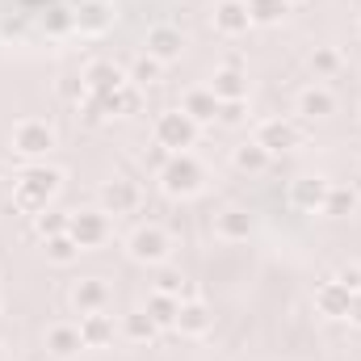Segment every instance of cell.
<instances>
[{"mask_svg":"<svg viewBox=\"0 0 361 361\" xmlns=\"http://www.w3.org/2000/svg\"><path fill=\"white\" fill-rule=\"evenodd\" d=\"M55 189H59V173H51V169H25L17 177V185H13V197H17L21 210H47V202H51Z\"/></svg>","mask_w":361,"mask_h":361,"instance_id":"cell-1","label":"cell"},{"mask_svg":"<svg viewBox=\"0 0 361 361\" xmlns=\"http://www.w3.org/2000/svg\"><path fill=\"white\" fill-rule=\"evenodd\" d=\"M336 281H341V286H345L349 294H357V290H361V265H345V269H341V277H336Z\"/></svg>","mask_w":361,"mask_h":361,"instance_id":"cell-33","label":"cell"},{"mask_svg":"<svg viewBox=\"0 0 361 361\" xmlns=\"http://www.w3.org/2000/svg\"><path fill=\"white\" fill-rule=\"evenodd\" d=\"M185 114H189L193 122H210V118L219 114V97H214L210 89L189 92V97H185Z\"/></svg>","mask_w":361,"mask_h":361,"instance_id":"cell-19","label":"cell"},{"mask_svg":"<svg viewBox=\"0 0 361 361\" xmlns=\"http://www.w3.org/2000/svg\"><path fill=\"white\" fill-rule=\"evenodd\" d=\"M214 231H219V240H227V244H240V240H248V231H252V219H248V210H235V206H227L223 214H214Z\"/></svg>","mask_w":361,"mask_h":361,"instance_id":"cell-13","label":"cell"},{"mask_svg":"<svg viewBox=\"0 0 361 361\" xmlns=\"http://www.w3.org/2000/svg\"><path fill=\"white\" fill-rule=\"evenodd\" d=\"M105 21H109V13H105V4H101V0L85 4V13H80V30H101Z\"/></svg>","mask_w":361,"mask_h":361,"instance_id":"cell-30","label":"cell"},{"mask_svg":"<svg viewBox=\"0 0 361 361\" xmlns=\"http://www.w3.org/2000/svg\"><path fill=\"white\" fill-rule=\"evenodd\" d=\"M244 8H248V17H252V21L273 25V21L290 8V0H244Z\"/></svg>","mask_w":361,"mask_h":361,"instance_id":"cell-25","label":"cell"},{"mask_svg":"<svg viewBox=\"0 0 361 361\" xmlns=\"http://www.w3.org/2000/svg\"><path fill=\"white\" fill-rule=\"evenodd\" d=\"M47 257H51L55 265H72V261L80 257V244H76L72 235H55V240H47Z\"/></svg>","mask_w":361,"mask_h":361,"instance_id":"cell-27","label":"cell"},{"mask_svg":"<svg viewBox=\"0 0 361 361\" xmlns=\"http://www.w3.org/2000/svg\"><path fill=\"white\" fill-rule=\"evenodd\" d=\"M193 135H197V122L180 109V114H160V122H156V143L160 147H169V152H177V147H189L193 143Z\"/></svg>","mask_w":361,"mask_h":361,"instance_id":"cell-4","label":"cell"},{"mask_svg":"<svg viewBox=\"0 0 361 361\" xmlns=\"http://www.w3.org/2000/svg\"><path fill=\"white\" fill-rule=\"evenodd\" d=\"M336 109V101H332V92L324 89V85H311V89L298 92V114L307 118V122H315V118H328Z\"/></svg>","mask_w":361,"mask_h":361,"instance_id":"cell-16","label":"cell"},{"mask_svg":"<svg viewBox=\"0 0 361 361\" xmlns=\"http://www.w3.org/2000/svg\"><path fill=\"white\" fill-rule=\"evenodd\" d=\"M177 328L189 332V336H202L210 328V311L202 302H180V315H177Z\"/></svg>","mask_w":361,"mask_h":361,"instance_id":"cell-20","label":"cell"},{"mask_svg":"<svg viewBox=\"0 0 361 361\" xmlns=\"http://www.w3.org/2000/svg\"><path fill=\"white\" fill-rule=\"evenodd\" d=\"M164 185H169L173 193H193V189L202 185V169H197L189 156L169 160V164H164Z\"/></svg>","mask_w":361,"mask_h":361,"instance_id":"cell-11","label":"cell"},{"mask_svg":"<svg viewBox=\"0 0 361 361\" xmlns=\"http://www.w3.org/2000/svg\"><path fill=\"white\" fill-rule=\"evenodd\" d=\"M311 68H315L319 76H332V72L341 68V55H336L332 47H315V51H311Z\"/></svg>","mask_w":361,"mask_h":361,"instance_id":"cell-28","label":"cell"},{"mask_svg":"<svg viewBox=\"0 0 361 361\" xmlns=\"http://www.w3.org/2000/svg\"><path fill=\"white\" fill-rule=\"evenodd\" d=\"M349 298H353V294H349L336 277L324 281V286L315 290V307H319L324 315H332V319H336V315H349Z\"/></svg>","mask_w":361,"mask_h":361,"instance_id":"cell-15","label":"cell"},{"mask_svg":"<svg viewBox=\"0 0 361 361\" xmlns=\"http://www.w3.org/2000/svg\"><path fill=\"white\" fill-rule=\"evenodd\" d=\"M126 248H130L135 261H143V265H160V261L169 257V235H164V227H135L130 240H126Z\"/></svg>","mask_w":361,"mask_h":361,"instance_id":"cell-3","label":"cell"},{"mask_svg":"<svg viewBox=\"0 0 361 361\" xmlns=\"http://www.w3.org/2000/svg\"><path fill=\"white\" fill-rule=\"evenodd\" d=\"M328 214H353L357 210V189H345V185H332L328 189V202H324Z\"/></svg>","mask_w":361,"mask_h":361,"instance_id":"cell-26","label":"cell"},{"mask_svg":"<svg viewBox=\"0 0 361 361\" xmlns=\"http://www.w3.org/2000/svg\"><path fill=\"white\" fill-rule=\"evenodd\" d=\"M180 290H185V277H180L177 269H160V277H156V294H169V298H173V294H180Z\"/></svg>","mask_w":361,"mask_h":361,"instance_id":"cell-31","label":"cell"},{"mask_svg":"<svg viewBox=\"0 0 361 361\" xmlns=\"http://www.w3.org/2000/svg\"><path fill=\"white\" fill-rule=\"evenodd\" d=\"M72 240L80 244V248H97V244H105V235H109V219H105V210H85V214H72Z\"/></svg>","mask_w":361,"mask_h":361,"instance_id":"cell-6","label":"cell"},{"mask_svg":"<svg viewBox=\"0 0 361 361\" xmlns=\"http://www.w3.org/2000/svg\"><path fill=\"white\" fill-rule=\"evenodd\" d=\"M290 4H298V0H290Z\"/></svg>","mask_w":361,"mask_h":361,"instance_id":"cell-37","label":"cell"},{"mask_svg":"<svg viewBox=\"0 0 361 361\" xmlns=\"http://www.w3.org/2000/svg\"><path fill=\"white\" fill-rule=\"evenodd\" d=\"M349 324H357V328H361V290L349 298Z\"/></svg>","mask_w":361,"mask_h":361,"instance_id":"cell-35","label":"cell"},{"mask_svg":"<svg viewBox=\"0 0 361 361\" xmlns=\"http://www.w3.org/2000/svg\"><path fill=\"white\" fill-rule=\"evenodd\" d=\"M235 169H244V173H265V169H269V152L252 139V143L235 147Z\"/></svg>","mask_w":361,"mask_h":361,"instance_id":"cell-21","label":"cell"},{"mask_svg":"<svg viewBox=\"0 0 361 361\" xmlns=\"http://www.w3.org/2000/svg\"><path fill=\"white\" fill-rule=\"evenodd\" d=\"M307 139V126L302 122H261L257 126V143L265 147V152H277V147H294V143H302Z\"/></svg>","mask_w":361,"mask_h":361,"instance_id":"cell-5","label":"cell"},{"mask_svg":"<svg viewBox=\"0 0 361 361\" xmlns=\"http://www.w3.org/2000/svg\"><path fill=\"white\" fill-rule=\"evenodd\" d=\"M180 47H185V38H180V30H173V25H152L147 30V55L152 59L173 63L180 55Z\"/></svg>","mask_w":361,"mask_h":361,"instance_id":"cell-9","label":"cell"},{"mask_svg":"<svg viewBox=\"0 0 361 361\" xmlns=\"http://www.w3.org/2000/svg\"><path fill=\"white\" fill-rule=\"evenodd\" d=\"M0 169H4V160H0Z\"/></svg>","mask_w":361,"mask_h":361,"instance_id":"cell-36","label":"cell"},{"mask_svg":"<svg viewBox=\"0 0 361 361\" xmlns=\"http://www.w3.org/2000/svg\"><path fill=\"white\" fill-rule=\"evenodd\" d=\"M109 336H114V319H109L105 311L80 315V341H85V345H92V349H97V345H105Z\"/></svg>","mask_w":361,"mask_h":361,"instance_id":"cell-18","label":"cell"},{"mask_svg":"<svg viewBox=\"0 0 361 361\" xmlns=\"http://www.w3.org/2000/svg\"><path fill=\"white\" fill-rule=\"evenodd\" d=\"M68 223H72V219H63V214H42V219H38V231L55 240V235H63V227H68Z\"/></svg>","mask_w":361,"mask_h":361,"instance_id":"cell-32","label":"cell"},{"mask_svg":"<svg viewBox=\"0 0 361 361\" xmlns=\"http://www.w3.org/2000/svg\"><path fill=\"white\" fill-rule=\"evenodd\" d=\"M47 349H51L55 357H72V353H80V349H85L80 328H72V324H55V328H47Z\"/></svg>","mask_w":361,"mask_h":361,"instance_id":"cell-17","label":"cell"},{"mask_svg":"<svg viewBox=\"0 0 361 361\" xmlns=\"http://www.w3.org/2000/svg\"><path fill=\"white\" fill-rule=\"evenodd\" d=\"M147 315H152V324H156V328H173V324H177V315H180V302H173L169 294H152Z\"/></svg>","mask_w":361,"mask_h":361,"instance_id":"cell-24","label":"cell"},{"mask_svg":"<svg viewBox=\"0 0 361 361\" xmlns=\"http://www.w3.org/2000/svg\"><path fill=\"white\" fill-rule=\"evenodd\" d=\"M101 202H105V210H114V214H122V210H135L139 206V185L135 180H109L105 189H101Z\"/></svg>","mask_w":361,"mask_h":361,"instance_id":"cell-14","label":"cell"},{"mask_svg":"<svg viewBox=\"0 0 361 361\" xmlns=\"http://www.w3.org/2000/svg\"><path fill=\"white\" fill-rule=\"evenodd\" d=\"M122 85H126V76H122V68H118V63L97 59V63L85 68V89H89L92 97H109V92H118Z\"/></svg>","mask_w":361,"mask_h":361,"instance_id":"cell-8","label":"cell"},{"mask_svg":"<svg viewBox=\"0 0 361 361\" xmlns=\"http://www.w3.org/2000/svg\"><path fill=\"white\" fill-rule=\"evenodd\" d=\"M160 68H164L160 59H152V55H143V59L135 63V72H130V76H135V85H156V80H160Z\"/></svg>","mask_w":361,"mask_h":361,"instance_id":"cell-29","label":"cell"},{"mask_svg":"<svg viewBox=\"0 0 361 361\" xmlns=\"http://www.w3.org/2000/svg\"><path fill=\"white\" fill-rule=\"evenodd\" d=\"M244 118V101H227L223 105V122H240Z\"/></svg>","mask_w":361,"mask_h":361,"instance_id":"cell-34","label":"cell"},{"mask_svg":"<svg viewBox=\"0 0 361 361\" xmlns=\"http://www.w3.org/2000/svg\"><path fill=\"white\" fill-rule=\"evenodd\" d=\"M109 286L101 281V277H80L76 286H72V307L80 311V315H92V311H105L109 307Z\"/></svg>","mask_w":361,"mask_h":361,"instance_id":"cell-7","label":"cell"},{"mask_svg":"<svg viewBox=\"0 0 361 361\" xmlns=\"http://www.w3.org/2000/svg\"><path fill=\"white\" fill-rule=\"evenodd\" d=\"M252 25V17H248V8H244V0H223L219 8H214V30L219 34H244Z\"/></svg>","mask_w":361,"mask_h":361,"instance_id":"cell-12","label":"cell"},{"mask_svg":"<svg viewBox=\"0 0 361 361\" xmlns=\"http://www.w3.org/2000/svg\"><path fill=\"white\" fill-rule=\"evenodd\" d=\"M328 180L324 177H298L290 185V197H294V206L298 210H324V202H328Z\"/></svg>","mask_w":361,"mask_h":361,"instance_id":"cell-10","label":"cell"},{"mask_svg":"<svg viewBox=\"0 0 361 361\" xmlns=\"http://www.w3.org/2000/svg\"><path fill=\"white\" fill-rule=\"evenodd\" d=\"M210 92H214V97H223V101H244V76H240L235 68H223V72L214 76Z\"/></svg>","mask_w":361,"mask_h":361,"instance_id":"cell-23","label":"cell"},{"mask_svg":"<svg viewBox=\"0 0 361 361\" xmlns=\"http://www.w3.org/2000/svg\"><path fill=\"white\" fill-rule=\"evenodd\" d=\"M122 332H126L135 345H147V341H156V324H152V315H147V311H130V315L122 319Z\"/></svg>","mask_w":361,"mask_h":361,"instance_id":"cell-22","label":"cell"},{"mask_svg":"<svg viewBox=\"0 0 361 361\" xmlns=\"http://www.w3.org/2000/svg\"><path fill=\"white\" fill-rule=\"evenodd\" d=\"M13 147H17L21 156H42V152L55 147V130H51L42 118H25V122L13 126Z\"/></svg>","mask_w":361,"mask_h":361,"instance_id":"cell-2","label":"cell"}]
</instances>
